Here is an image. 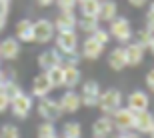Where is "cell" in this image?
Wrapping results in <instances>:
<instances>
[{
	"mask_svg": "<svg viewBox=\"0 0 154 138\" xmlns=\"http://www.w3.org/2000/svg\"><path fill=\"white\" fill-rule=\"evenodd\" d=\"M8 106H10V100L6 98L4 92L0 90V114H2V112H6V110H8Z\"/></svg>",
	"mask_w": 154,
	"mask_h": 138,
	"instance_id": "33",
	"label": "cell"
},
{
	"mask_svg": "<svg viewBox=\"0 0 154 138\" xmlns=\"http://www.w3.org/2000/svg\"><path fill=\"white\" fill-rule=\"evenodd\" d=\"M0 2H10V0H0Z\"/></svg>",
	"mask_w": 154,
	"mask_h": 138,
	"instance_id": "45",
	"label": "cell"
},
{
	"mask_svg": "<svg viewBox=\"0 0 154 138\" xmlns=\"http://www.w3.org/2000/svg\"><path fill=\"white\" fill-rule=\"evenodd\" d=\"M98 108L102 112L104 116H112L116 110L122 106V92L118 88H108V90H104L98 98Z\"/></svg>",
	"mask_w": 154,
	"mask_h": 138,
	"instance_id": "1",
	"label": "cell"
},
{
	"mask_svg": "<svg viewBox=\"0 0 154 138\" xmlns=\"http://www.w3.org/2000/svg\"><path fill=\"white\" fill-rule=\"evenodd\" d=\"M146 30H148L150 34H154V24H148V26H146Z\"/></svg>",
	"mask_w": 154,
	"mask_h": 138,
	"instance_id": "41",
	"label": "cell"
},
{
	"mask_svg": "<svg viewBox=\"0 0 154 138\" xmlns=\"http://www.w3.org/2000/svg\"><path fill=\"white\" fill-rule=\"evenodd\" d=\"M14 38L18 42H34V30H32V22L28 18H22L14 28Z\"/></svg>",
	"mask_w": 154,
	"mask_h": 138,
	"instance_id": "17",
	"label": "cell"
},
{
	"mask_svg": "<svg viewBox=\"0 0 154 138\" xmlns=\"http://www.w3.org/2000/svg\"><path fill=\"white\" fill-rule=\"evenodd\" d=\"M54 48H56L60 54H72L78 48V36H76L74 30H68V32H56L54 36Z\"/></svg>",
	"mask_w": 154,
	"mask_h": 138,
	"instance_id": "5",
	"label": "cell"
},
{
	"mask_svg": "<svg viewBox=\"0 0 154 138\" xmlns=\"http://www.w3.org/2000/svg\"><path fill=\"white\" fill-rule=\"evenodd\" d=\"M116 16H118V4L114 0H100V8L96 14L98 22H112Z\"/></svg>",
	"mask_w": 154,
	"mask_h": 138,
	"instance_id": "13",
	"label": "cell"
},
{
	"mask_svg": "<svg viewBox=\"0 0 154 138\" xmlns=\"http://www.w3.org/2000/svg\"><path fill=\"white\" fill-rule=\"evenodd\" d=\"M54 138H58V136H54Z\"/></svg>",
	"mask_w": 154,
	"mask_h": 138,
	"instance_id": "46",
	"label": "cell"
},
{
	"mask_svg": "<svg viewBox=\"0 0 154 138\" xmlns=\"http://www.w3.org/2000/svg\"><path fill=\"white\" fill-rule=\"evenodd\" d=\"M116 138H142L140 134H130V132H122V134H118Z\"/></svg>",
	"mask_w": 154,
	"mask_h": 138,
	"instance_id": "37",
	"label": "cell"
},
{
	"mask_svg": "<svg viewBox=\"0 0 154 138\" xmlns=\"http://www.w3.org/2000/svg\"><path fill=\"white\" fill-rule=\"evenodd\" d=\"M18 54H20V42L16 38H4L0 42V60H16Z\"/></svg>",
	"mask_w": 154,
	"mask_h": 138,
	"instance_id": "12",
	"label": "cell"
},
{
	"mask_svg": "<svg viewBox=\"0 0 154 138\" xmlns=\"http://www.w3.org/2000/svg\"><path fill=\"white\" fill-rule=\"evenodd\" d=\"M112 132H114V126H112L110 116H100V118L92 124V136L94 138H108Z\"/></svg>",
	"mask_w": 154,
	"mask_h": 138,
	"instance_id": "18",
	"label": "cell"
},
{
	"mask_svg": "<svg viewBox=\"0 0 154 138\" xmlns=\"http://www.w3.org/2000/svg\"><path fill=\"white\" fill-rule=\"evenodd\" d=\"M78 26L82 32L92 34V32H96L100 28V22L96 20V16H82V18H78Z\"/></svg>",
	"mask_w": 154,
	"mask_h": 138,
	"instance_id": "25",
	"label": "cell"
},
{
	"mask_svg": "<svg viewBox=\"0 0 154 138\" xmlns=\"http://www.w3.org/2000/svg\"><path fill=\"white\" fill-rule=\"evenodd\" d=\"M50 90H52V86H50V82H48V78H46L44 72L38 74V76H34V80H32V96H36L40 100V98L48 96Z\"/></svg>",
	"mask_w": 154,
	"mask_h": 138,
	"instance_id": "20",
	"label": "cell"
},
{
	"mask_svg": "<svg viewBox=\"0 0 154 138\" xmlns=\"http://www.w3.org/2000/svg\"><path fill=\"white\" fill-rule=\"evenodd\" d=\"M0 74H2V60H0Z\"/></svg>",
	"mask_w": 154,
	"mask_h": 138,
	"instance_id": "44",
	"label": "cell"
},
{
	"mask_svg": "<svg viewBox=\"0 0 154 138\" xmlns=\"http://www.w3.org/2000/svg\"><path fill=\"white\" fill-rule=\"evenodd\" d=\"M150 106V98L146 92L142 90H134L128 94V100H126V108L130 110V112H134V114H138V112H144V110H148Z\"/></svg>",
	"mask_w": 154,
	"mask_h": 138,
	"instance_id": "9",
	"label": "cell"
},
{
	"mask_svg": "<svg viewBox=\"0 0 154 138\" xmlns=\"http://www.w3.org/2000/svg\"><path fill=\"white\" fill-rule=\"evenodd\" d=\"M146 86H148L150 92H154V68H150L146 72Z\"/></svg>",
	"mask_w": 154,
	"mask_h": 138,
	"instance_id": "34",
	"label": "cell"
},
{
	"mask_svg": "<svg viewBox=\"0 0 154 138\" xmlns=\"http://www.w3.org/2000/svg\"><path fill=\"white\" fill-rule=\"evenodd\" d=\"M36 62H38V68L46 72V70L54 68V66H62V58H60V52L56 48H48V50L38 54Z\"/></svg>",
	"mask_w": 154,
	"mask_h": 138,
	"instance_id": "10",
	"label": "cell"
},
{
	"mask_svg": "<svg viewBox=\"0 0 154 138\" xmlns=\"http://www.w3.org/2000/svg\"><path fill=\"white\" fill-rule=\"evenodd\" d=\"M36 134H38V138H54L56 136V126H54V122H40Z\"/></svg>",
	"mask_w": 154,
	"mask_h": 138,
	"instance_id": "27",
	"label": "cell"
},
{
	"mask_svg": "<svg viewBox=\"0 0 154 138\" xmlns=\"http://www.w3.org/2000/svg\"><path fill=\"white\" fill-rule=\"evenodd\" d=\"M148 12H152V14H154V0L150 2V10H148Z\"/></svg>",
	"mask_w": 154,
	"mask_h": 138,
	"instance_id": "42",
	"label": "cell"
},
{
	"mask_svg": "<svg viewBox=\"0 0 154 138\" xmlns=\"http://www.w3.org/2000/svg\"><path fill=\"white\" fill-rule=\"evenodd\" d=\"M4 28H6V18H4V16H0V32H2Z\"/></svg>",
	"mask_w": 154,
	"mask_h": 138,
	"instance_id": "39",
	"label": "cell"
},
{
	"mask_svg": "<svg viewBox=\"0 0 154 138\" xmlns=\"http://www.w3.org/2000/svg\"><path fill=\"white\" fill-rule=\"evenodd\" d=\"M54 2H56V6L60 8V12H72L78 0H54Z\"/></svg>",
	"mask_w": 154,
	"mask_h": 138,
	"instance_id": "32",
	"label": "cell"
},
{
	"mask_svg": "<svg viewBox=\"0 0 154 138\" xmlns=\"http://www.w3.org/2000/svg\"><path fill=\"white\" fill-rule=\"evenodd\" d=\"M104 52V46H100L94 38H86L84 44H82V56L86 58V60H98V58L102 56Z\"/></svg>",
	"mask_w": 154,
	"mask_h": 138,
	"instance_id": "21",
	"label": "cell"
},
{
	"mask_svg": "<svg viewBox=\"0 0 154 138\" xmlns=\"http://www.w3.org/2000/svg\"><path fill=\"white\" fill-rule=\"evenodd\" d=\"M130 2V6H134V8H140V6L146 4V0H128Z\"/></svg>",
	"mask_w": 154,
	"mask_h": 138,
	"instance_id": "36",
	"label": "cell"
},
{
	"mask_svg": "<svg viewBox=\"0 0 154 138\" xmlns=\"http://www.w3.org/2000/svg\"><path fill=\"white\" fill-rule=\"evenodd\" d=\"M108 66L112 70H116V72H120V70L126 68V58H124V48L122 46H116V48H112L108 54Z\"/></svg>",
	"mask_w": 154,
	"mask_h": 138,
	"instance_id": "22",
	"label": "cell"
},
{
	"mask_svg": "<svg viewBox=\"0 0 154 138\" xmlns=\"http://www.w3.org/2000/svg\"><path fill=\"white\" fill-rule=\"evenodd\" d=\"M152 124H154V114L150 110H144V112L134 114V130H136L140 136H142V134H148Z\"/></svg>",
	"mask_w": 154,
	"mask_h": 138,
	"instance_id": "16",
	"label": "cell"
},
{
	"mask_svg": "<svg viewBox=\"0 0 154 138\" xmlns=\"http://www.w3.org/2000/svg\"><path fill=\"white\" fill-rule=\"evenodd\" d=\"M36 110H38V116L42 118V122H56V120L62 118V110H60L58 100H54L50 96L40 98Z\"/></svg>",
	"mask_w": 154,
	"mask_h": 138,
	"instance_id": "2",
	"label": "cell"
},
{
	"mask_svg": "<svg viewBox=\"0 0 154 138\" xmlns=\"http://www.w3.org/2000/svg\"><path fill=\"white\" fill-rule=\"evenodd\" d=\"M62 72H64V82H62L64 88L72 90L74 86H78V84H80L82 74H80L78 66H74V64H64V66H62Z\"/></svg>",
	"mask_w": 154,
	"mask_h": 138,
	"instance_id": "19",
	"label": "cell"
},
{
	"mask_svg": "<svg viewBox=\"0 0 154 138\" xmlns=\"http://www.w3.org/2000/svg\"><path fill=\"white\" fill-rule=\"evenodd\" d=\"M32 106H34V100H32V96H28L26 92H20L16 98H12V100H10V106H8V108L12 110V114L16 116V118L24 120V118L30 114Z\"/></svg>",
	"mask_w": 154,
	"mask_h": 138,
	"instance_id": "7",
	"label": "cell"
},
{
	"mask_svg": "<svg viewBox=\"0 0 154 138\" xmlns=\"http://www.w3.org/2000/svg\"><path fill=\"white\" fill-rule=\"evenodd\" d=\"M62 138H82V126L78 122H66L62 126Z\"/></svg>",
	"mask_w": 154,
	"mask_h": 138,
	"instance_id": "26",
	"label": "cell"
},
{
	"mask_svg": "<svg viewBox=\"0 0 154 138\" xmlns=\"http://www.w3.org/2000/svg\"><path fill=\"white\" fill-rule=\"evenodd\" d=\"M148 134H150V138H154V124H152V128H150V132H148Z\"/></svg>",
	"mask_w": 154,
	"mask_h": 138,
	"instance_id": "43",
	"label": "cell"
},
{
	"mask_svg": "<svg viewBox=\"0 0 154 138\" xmlns=\"http://www.w3.org/2000/svg\"><path fill=\"white\" fill-rule=\"evenodd\" d=\"M38 2V6H50V4H54V0H36Z\"/></svg>",
	"mask_w": 154,
	"mask_h": 138,
	"instance_id": "38",
	"label": "cell"
},
{
	"mask_svg": "<svg viewBox=\"0 0 154 138\" xmlns=\"http://www.w3.org/2000/svg\"><path fill=\"white\" fill-rule=\"evenodd\" d=\"M90 38H94V40H96L100 46H106L110 40H112V38H110V34H108V30H104V28H98L96 32H92Z\"/></svg>",
	"mask_w": 154,
	"mask_h": 138,
	"instance_id": "31",
	"label": "cell"
},
{
	"mask_svg": "<svg viewBox=\"0 0 154 138\" xmlns=\"http://www.w3.org/2000/svg\"><path fill=\"white\" fill-rule=\"evenodd\" d=\"M78 4L82 16H96L98 8H100V0H78Z\"/></svg>",
	"mask_w": 154,
	"mask_h": 138,
	"instance_id": "24",
	"label": "cell"
},
{
	"mask_svg": "<svg viewBox=\"0 0 154 138\" xmlns=\"http://www.w3.org/2000/svg\"><path fill=\"white\" fill-rule=\"evenodd\" d=\"M110 38L122 42V44H128L132 38V28H130V22L128 18L124 16H116L112 22H110V30H108Z\"/></svg>",
	"mask_w": 154,
	"mask_h": 138,
	"instance_id": "3",
	"label": "cell"
},
{
	"mask_svg": "<svg viewBox=\"0 0 154 138\" xmlns=\"http://www.w3.org/2000/svg\"><path fill=\"white\" fill-rule=\"evenodd\" d=\"M8 12H10V2H0V16H8Z\"/></svg>",
	"mask_w": 154,
	"mask_h": 138,
	"instance_id": "35",
	"label": "cell"
},
{
	"mask_svg": "<svg viewBox=\"0 0 154 138\" xmlns=\"http://www.w3.org/2000/svg\"><path fill=\"white\" fill-rule=\"evenodd\" d=\"M32 30H34V42H38V44H48L56 36L54 24L46 18H40V20L32 22Z\"/></svg>",
	"mask_w": 154,
	"mask_h": 138,
	"instance_id": "4",
	"label": "cell"
},
{
	"mask_svg": "<svg viewBox=\"0 0 154 138\" xmlns=\"http://www.w3.org/2000/svg\"><path fill=\"white\" fill-rule=\"evenodd\" d=\"M0 138H20V130L14 124H2L0 126Z\"/></svg>",
	"mask_w": 154,
	"mask_h": 138,
	"instance_id": "30",
	"label": "cell"
},
{
	"mask_svg": "<svg viewBox=\"0 0 154 138\" xmlns=\"http://www.w3.org/2000/svg\"><path fill=\"white\" fill-rule=\"evenodd\" d=\"M124 48V58H126V66H138V64H142L144 60V48L136 44V42H128Z\"/></svg>",
	"mask_w": 154,
	"mask_h": 138,
	"instance_id": "14",
	"label": "cell"
},
{
	"mask_svg": "<svg viewBox=\"0 0 154 138\" xmlns=\"http://www.w3.org/2000/svg\"><path fill=\"white\" fill-rule=\"evenodd\" d=\"M52 24H54V30H56V32H68V30L76 28L78 18L74 16V12H58L56 20Z\"/></svg>",
	"mask_w": 154,
	"mask_h": 138,
	"instance_id": "15",
	"label": "cell"
},
{
	"mask_svg": "<svg viewBox=\"0 0 154 138\" xmlns=\"http://www.w3.org/2000/svg\"><path fill=\"white\" fill-rule=\"evenodd\" d=\"M0 90L6 94V98L8 100H12V98H16L20 92H22V88L18 86V82H6V84H2L0 86Z\"/></svg>",
	"mask_w": 154,
	"mask_h": 138,
	"instance_id": "28",
	"label": "cell"
},
{
	"mask_svg": "<svg viewBox=\"0 0 154 138\" xmlns=\"http://www.w3.org/2000/svg\"><path fill=\"white\" fill-rule=\"evenodd\" d=\"M44 74H46V78H48V82H50L52 90H54V88H60V86H62V82H64V72H62V66H54V68L46 70Z\"/></svg>",
	"mask_w": 154,
	"mask_h": 138,
	"instance_id": "23",
	"label": "cell"
},
{
	"mask_svg": "<svg viewBox=\"0 0 154 138\" xmlns=\"http://www.w3.org/2000/svg\"><path fill=\"white\" fill-rule=\"evenodd\" d=\"M100 94H102V90H100V84H98L96 80H86L84 84H82V92H80V102H82V106H96L98 104V98H100Z\"/></svg>",
	"mask_w": 154,
	"mask_h": 138,
	"instance_id": "8",
	"label": "cell"
},
{
	"mask_svg": "<svg viewBox=\"0 0 154 138\" xmlns=\"http://www.w3.org/2000/svg\"><path fill=\"white\" fill-rule=\"evenodd\" d=\"M58 104H60L62 114H74V112H78V110H80V106H82V102H80V96L76 94L74 90H66L62 96H60Z\"/></svg>",
	"mask_w": 154,
	"mask_h": 138,
	"instance_id": "11",
	"label": "cell"
},
{
	"mask_svg": "<svg viewBox=\"0 0 154 138\" xmlns=\"http://www.w3.org/2000/svg\"><path fill=\"white\" fill-rule=\"evenodd\" d=\"M148 50L154 54V34H152V40H150V46H148Z\"/></svg>",
	"mask_w": 154,
	"mask_h": 138,
	"instance_id": "40",
	"label": "cell"
},
{
	"mask_svg": "<svg viewBox=\"0 0 154 138\" xmlns=\"http://www.w3.org/2000/svg\"><path fill=\"white\" fill-rule=\"evenodd\" d=\"M150 40H152V34H150V32H148L146 28H142V30H138V32H136V44L140 46V48L148 50Z\"/></svg>",
	"mask_w": 154,
	"mask_h": 138,
	"instance_id": "29",
	"label": "cell"
},
{
	"mask_svg": "<svg viewBox=\"0 0 154 138\" xmlns=\"http://www.w3.org/2000/svg\"><path fill=\"white\" fill-rule=\"evenodd\" d=\"M110 120H112L114 130H120V132H130V130H134V112H130L126 106H120L114 114L110 116Z\"/></svg>",
	"mask_w": 154,
	"mask_h": 138,
	"instance_id": "6",
	"label": "cell"
}]
</instances>
